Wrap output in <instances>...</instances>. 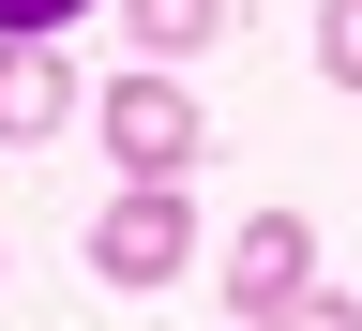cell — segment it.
Masks as SVG:
<instances>
[{
    "instance_id": "cell-1",
    "label": "cell",
    "mask_w": 362,
    "mask_h": 331,
    "mask_svg": "<svg viewBox=\"0 0 362 331\" xmlns=\"http://www.w3.org/2000/svg\"><path fill=\"white\" fill-rule=\"evenodd\" d=\"M181 256H197V196L181 181H121L90 211V271L106 287H181Z\"/></svg>"
},
{
    "instance_id": "cell-2",
    "label": "cell",
    "mask_w": 362,
    "mask_h": 331,
    "mask_svg": "<svg viewBox=\"0 0 362 331\" xmlns=\"http://www.w3.org/2000/svg\"><path fill=\"white\" fill-rule=\"evenodd\" d=\"M106 151H121V181H197L211 106H197L181 76H106Z\"/></svg>"
},
{
    "instance_id": "cell-3",
    "label": "cell",
    "mask_w": 362,
    "mask_h": 331,
    "mask_svg": "<svg viewBox=\"0 0 362 331\" xmlns=\"http://www.w3.org/2000/svg\"><path fill=\"white\" fill-rule=\"evenodd\" d=\"M302 287H317V226H302V211H257L242 241H226V301L272 316V301H302Z\"/></svg>"
},
{
    "instance_id": "cell-4",
    "label": "cell",
    "mask_w": 362,
    "mask_h": 331,
    "mask_svg": "<svg viewBox=\"0 0 362 331\" xmlns=\"http://www.w3.org/2000/svg\"><path fill=\"white\" fill-rule=\"evenodd\" d=\"M61 121H76V76H61V45H0V151H45Z\"/></svg>"
},
{
    "instance_id": "cell-5",
    "label": "cell",
    "mask_w": 362,
    "mask_h": 331,
    "mask_svg": "<svg viewBox=\"0 0 362 331\" xmlns=\"http://www.w3.org/2000/svg\"><path fill=\"white\" fill-rule=\"evenodd\" d=\"M121 16H136V45H151V61H181V45L226 30V0H121Z\"/></svg>"
},
{
    "instance_id": "cell-6",
    "label": "cell",
    "mask_w": 362,
    "mask_h": 331,
    "mask_svg": "<svg viewBox=\"0 0 362 331\" xmlns=\"http://www.w3.org/2000/svg\"><path fill=\"white\" fill-rule=\"evenodd\" d=\"M317 76L362 90V0H332V16H317Z\"/></svg>"
},
{
    "instance_id": "cell-7",
    "label": "cell",
    "mask_w": 362,
    "mask_h": 331,
    "mask_svg": "<svg viewBox=\"0 0 362 331\" xmlns=\"http://www.w3.org/2000/svg\"><path fill=\"white\" fill-rule=\"evenodd\" d=\"M76 16H90V0H0V45H61Z\"/></svg>"
},
{
    "instance_id": "cell-8",
    "label": "cell",
    "mask_w": 362,
    "mask_h": 331,
    "mask_svg": "<svg viewBox=\"0 0 362 331\" xmlns=\"http://www.w3.org/2000/svg\"><path fill=\"white\" fill-rule=\"evenodd\" d=\"M257 331H362V301H332V287H302V301H272Z\"/></svg>"
}]
</instances>
